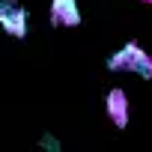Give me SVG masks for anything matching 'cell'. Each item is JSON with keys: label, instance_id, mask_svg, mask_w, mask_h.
<instances>
[{"label": "cell", "instance_id": "6da1fadb", "mask_svg": "<svg viewBox=\"0 0 152 152\" xmlns=\"http://www.w3.org/2000/svg\"><path fill=\"white\" fill-rule=\"evenodd\" d=\"M104 66L113 69V72H137V75H143V78L152 81V57H149L137 42L122 45V51H116L113 57H107Z\"/></svg>", "mask_w": 152, "mask_h": 152}, {"label": "cell", "instance_id": "7a4b0ae2", "mask_svg": "<svg viewBox=\"0 0 152 152\" xmlns=\"http://www.w3.org/2000/svg\"><path fill=\"white\" fill-rule=\"evenodd\" d=\"M0 27L12 39H24L27 36V9L18 0H0Z\"/></svg>", "mask_w": 152, "mask_h": 152}, {"label": "cell", "instance_id": "277c9868", "mask_svg": "<svg viewBox=\"0 0 152 152\" xmlns=\"http://www.w3.org/2000/svg\"><path fill=\"white\" fill-rule=\"evenodd\" d=\"M104 104H107L110 122H113L116 128H125V125H128V99H125V93H122V90H110L107 99H104Z\"/></svg>", "mask_w": 152, "mask_h": 152}, {"label": "cell", "instance_id": "3957f363", "mask_svg": "<svg viewBox=\"0 0 152 152\" xmlns=\"http://www.w3.org/2000/svg\"><path fill=\"white\" fill-rule=\"evenodd\" d=\"M51 24L54 27H78L81 24L78 0H51Z\"/></svg>", "mask_w": 152, "mask_h": 152}, {"label": "cell", "instance_id": "5b68a950", "mask_svg": "<svg viewBox=\"0 0 152 152\" xmlns=\"http://www.w3.org/2000/svg\"><path fill=\"white\" fill-rule=\"evenodd\" d=\"M39 143H42V146H48V149H60V146H57V140H51V137H42Z\"/></svg>", "mask_w": 152, "mask_h": 152}]
</instances>
